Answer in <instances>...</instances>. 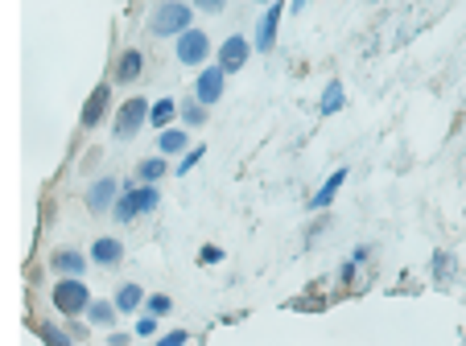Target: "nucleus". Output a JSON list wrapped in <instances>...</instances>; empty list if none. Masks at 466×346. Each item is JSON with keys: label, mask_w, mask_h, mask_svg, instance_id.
<instances>
[{"label": "nucleus", "mask_w": 466, "mask_h": 346, "mask_svg": "<svg viewBox=\"0 0 466 346\" xmlns=\"http://www.w3.org/2000/svg\"><path fill=\"white\" fill-rule=\"evenodd\" d=\"M161 206V190L157 186H128L124 194H116V202H112V218L116 223H133V218L140 215H153Z\"/></svg>", "instance_id": "f257e3e1"}, {"label": "nucleus", "mask_w": 466, "mask_h": 346, "mask_svg": "<svg viewBox=\"0 0 466 346\" xmlns=\"http://www.w3.org/2000/svg\"><path fill=\"white\" fill-rule=\"evenodd\" d=\"M190 25H194V8H190L186 0H161L157 8H153V17H149V33L153 38H178V33H186Z\"/></svg>", "instance_id": "f03ea898"}, {"label": "nucleus", "mask_w": 466, "mask_h": 346, "mask_svg": "<svg viewBox=\"0 0 466 346\" xmlns=\"http://www.w3.org/2000/svg\"><path fill=\"white\" fill-rule=\"evenodd\" d=\"M50 297H54V309H58V313H66V317H79V313L91 305V293H87V285H83L79 276H66V280H58Z\"/></svg>", "instance_id": "7ed1b4c3"}, {"label": "nucleus", "mask_w": 466, "mask_h": 346, "mask_svg": "<svg viewBox=\"0 0 466 346\" xmlns=\"http://www.w3.org/2000/svg\"><path fill=\"white\" fill-rule=\"evenodd\" d=\"M149 124V99H124V107H120V116H116V140H133L140 128Z\"/></svg>", "instance_id": "20e7f679"}, {"label": "nucleus", "mask_w": 466, "mask_h": 346, "mask_svg": "<svg viewBox=\"0 0 466 346\" xmlns=\"http://www.w3.org/2000/svg\"><path fill=\"white\" fill-rule=\"evenodd\" d=\"M174 54H178V62H182V66H202V62L211 58V38H206L202 29H194V25H190L186 33H178Z\"/></svg>", "instance_id": "39448f33"}, {"label": "nucleus", "mask_w": 466, "mask_h": 346, "mask_svg": "<svg viewBox=\"0 0 466 346\" xmlns=\"http://www.w3.org/2000/svg\"><path fill=\"white\" fill-rule=\"evenodd\" d=\"M223 86H227V75H223L219 66H202L198 79H194V99H198L202 107H211V103L223 99Z\"/></svg>", "instance_id": "423d86ee"}, {"label": "nucleus", "mask_w": 466, "mask_h": 346, "mask_svg": "<svg viewBox=\"0 0 466 346\" xmlns=\"http://www.w3.org/2000/svg\"><path fill=\"white\" fill-rule=\"evenodd\" d=\"M248 58H252V42H248V38H239V33H232L227 42L219 45V62H215V66H219L223 75H235V70H243V66H248Z\"/></svg>", "instance_id": "0eeeda50"}, {"label": "nucleus", "mask_w": 466, "mask_h": 346, "mask_svg": "<svg viewBox=\"0 0 466 346\" xmlns=\"http://www.w3.org/2000/svg\"><path fill=\"white\" fill-rule=\"evenodd\" d=\"M280 17H285V4L273 0L269 8H264V17H260V25H256V42L252 50H260V54H269L273 45H277V29H280Z\"/></svg>", "instance_id": "6e6552de"}, {"label": "nucleus", "mask_w": 466, "mask_h": 346, "mask_svg": "<svg viewBox=\"0 0 466 346\" xmlns=\"http://www.w3.org/2000/svg\"><path fill=\"white\" fill-rule=\"evenodd\" d=\"M107 103H112V86L99 83L91 95H87V103H83V116H79V124H83V128H99V120L107 116Z\"/></svg>", "instance_id": "1a4fd4ad"}, {"label": "nucleus", "mask_w": 466, "mask_h": 346, "mask_svg": "<svg viewBox=\"0 0 466 346\" xmlns=\"http://www.w3.org/2000/svg\"><path fill=\"white\" fill-rule=\"evenodd\" d=\"M116 194H120V181H116V177H99V181H95L91 190H87V211H95V215L112 211Z\"/></svg>", "instance_id": "9d476101"}, {"label": "nucleus", "mask_w": 466, "mask_h": 346, "mask_svg": "<svg viewBox=\"0 0 466 346\" xmlns=\"http://www.w3.org/2000/svg\"><path fill=\"white\" fill-rule=\"evenodd\" d=\"M120 260H124V243H120V239L103 235V239H95L91 243V264H99V268H116Z\"/></svg>", "instance_id": "9b49d317"}, {"label": "nucleus", "mask_w": 466, "mask_h": 346, "mask_svg": "<svg viewBox=\"0 0 466 346\" xmlns=\"http://www.w3.org/2000/svg\"><path fill=\"white\" fill-rule=\"evenodd\" d=\"M140 70H144V54L140 50H124L120 62H116V83H137Z\"/></svg>", "instance_id": "f8f14e48"}, {"label": "nucleus", "mask_w": 466, "mask_h": 346, "mask_svg": "<svg viewBox=\"0 0 466 346\" xmlns=\"http://www.w3.org/2000/svg\"><path fill=\"white\" fill-rule=\"evenodd\" d=\"M54 272H62V276H83V268H87V256L83 252H75V248H62V252H54Z\"/></svg>", "instance_id": "ddd939ff"}, {"label": "nucleus", "mask_w": 466, "mask_h": 346, "mask_svg": "<svg viewBox=\"0 0 466 346\" xmlns=\"http://www.w3.org/2000/svg\"><path fill=\"white\" fill-rule=\"evenodd\" d=\"M343 181H347V170H334V173L326 177V181L318 186V194L310 198V206H314V211H326L330 202H334V194L343 190Z\"/></svg>", "instance_id": "4468645a"}, {"label": "nucleus", "mask_w": 466, "mask_h": 346, "mask_svg": "<svg viewBox=\"0 0 466 346\" xmlns=\"http://www.w3.org/2000/svg\"><path fill=\"white\" fill-rule=\"evenodd\" d=\"M157 149H161V157H178V153L190 149V136L170 124V128H161V136H157Z\"/></svg>", "instance_id": "2eb2a0df"}, {"label": "nucleus", "mask_w": 466, "mask_h": 346, "mask_svg": "<svg viewBox=\"0 0 466 346\" xmlns=\"http://www.w3.org/2000/svg\"><path fill=\"white\" fill-rule=\"evenodd\" d=\"M116 313H137L140 305H144V289H140L137 280H128V285H120V293H116Z\"/></svg>", "instance_id": "dca6fc26"}, {"label": "nucleus", "mask_w": 466, "mask_h": 346, "mask_svg": "<svg viewBox=\"0 0 466 346\" xmlns=\"http://www.w3.org/2000/svg\"><path fill=\"white\" fill-rule=\"evenodd\" d=\"M165 173H170V161H165V157H144L137 165V181L140 186H153V181H161Z\"/></svg>", "instance_id": "f3484780"}, {"label": "nucleus", "mask_w": 466, "mask_h": 346, "mask_svg": "<svg viewBox=\"0 0 466 346\" xmlns=\"http://www.w3.org/2000/svg\"><path fill=\"white\" fill-rule=\"evenodd\" d=\"M178 120V103L174 99H157V103H149V124L153 128H170Z\"/></svg>", "instance_id": "a211bd4d"}, {"label": "nucleus", "mask_w": 466, "mask_h": 346, "mask_svg": "<svg viewBox=\"0 0 466 346\" xmlns=\"http://www.w3.org/2000/svg\"><path fill=\"white\" fill-rule=\"evenodd\" d=\"M83 313H87V322L99 326V330H112V326H116V305L112 301H91Z\"/></svg>", "instance_id": "6ab92c4d"}, {"label": "nucleus", "mask_w": 466, "mask_h": 346, "mask_svg": "<svg viewBox=\"0 0 466 346\" xmlns=\"http://www.w3.org/2000/svg\"><path fill=\"white\" fill-rule=\"evenodd\" d=\"M343 103H347V95H343V83H326L318 112H322V116H334V112H343Z\"/></svg>", "instance_id": "aec40b11"}, {"label": "nucleus", "mask_w": 466, "mask_h": 346, "mask_svg": "<svg viewBox=\"0 0 466 346\" xmlns=\"http://www.w3.org/2000/svg\"><path fill=\"white\" fill-rule=\"evenodd\" d=\"M178 116H182V124H186V128H202V124H206V107H202L198 99L182 103V107H178Z\"/></svg>", "instance_id": "412c9836"}, {"label": "nucleus", "mask_w": 466, "mask_h": 346, "mask_svg": "<svg viewBox=\"0 0 466 346\" xmlns=\"http://www.w3.org/2000/svg\"><path fill=\"white\" fill-rule=\"evenodd\" d=\"M38 338H42L46 346H70V334L58 330L54 322H38Z\"/></svg>", "instance_id": "4be33fe9"}, {"label": "nucleus", "mask_w": 466, "mask_h": 346, "mask_svg": "<svg viewBox=\"0 0 466 346\" xmlns=\"http://www.w3.org/2000/svg\"><path fill=\"white\" fill-rule=\"evenodd\" d=\"M170 309H174V301H170L165 293H153V297H144V313H149V317H165Z\"/></svg>", "instance_id": "5701e85b"}, {"label": "nucleus", "mask_w": 466, "mask_h": 346, "mask_svg": "<svg viewBox=\"0 0 466 346\" xmlns=\"http://www.w3.org/2000/svg\"><path fill=\"white\" fill-rule=\"evenodd\" d=\"M202 157H206V149H202V144H194V149H186V157L178 161V177H186V173L194 170V165H198Z\"/></svg>", "instance_id": "b1692460"}, {"label": "nucleus", "mask_w": 466, "mask_h": 346, "mask_svg": "<svg viewBox=\"0 0 466 346\" xmlns=\"http://www.w3.org/2000/svg\"><path fill=\"white\" fill-rule=\"evenodd\" d=\"M186 343H190L186 330H170V334H161V338H157V346H186Z\"/></svg>", "instance_id": "393cba45"}, {"label": "nucleus", "mask_w": 466, "mask_h": 346, "mask_svg": "<svg viewBox=\"0 0 466 346\" xmlns=\"http://www.w3.org/2000/svg\"><path fill=\"white\" fill-rule=\"evenodd\" d=\"M153 334H157V317H149V313H144V317L137 322V338H153Z\"/></svg>", "instance_id": "a878e982"}, {"label": "nucleus", "mask_w": 466, "mask_h": 346, "mask_svg": "<svg viewBox=\"0 0 466 346\" xmlns=\"http://www.w3.org/2000/svg\"><path fill=\"white\" fill-rule=\"evenodd\" d=\"M450 268H454V260L446 256V252H437V256H433V272H437V276H450Z\"/></svg>", "instance_id": "bb28decb"}, {"label": "nucleus", "mask_w": 466, "mask_h": 346, "mask_svg": "<svg viewBox=\"0 0 466 346\" xmlns=\"http://www.w3.org/2000/svg\"><path fill=\"white\" fill-rule=\"evenodd\" d=\"M198 260H202V264H219V260H223V248H215V243H206V248L198 252Z\"/></svg>", "instance_id": "cd10ccee"}, {"label": "nucleus", "mask_w": 466, "mask_h": 346, "mask_svg": "<svg viewBox=\"0 0 466 346\" xmlns=\"http://www.w3.org/2000/svg\"><path fill=\"white\" fill-rule=\"evenodd\" d=\"M194 8H202V13H223L227 0H194Z\"/></svg>", "instance_id": "c85d7f7f"}, {"label": "nucleus", "mask_w": 466, "mask_h": 346, "mask_svg": "<svg viewBox=\"0 0 466 346\" xmlns=\"http://www.w3.org/2000/svg\"><path fill=\"white\" fill-rule=\"evenodd\" d=\"M107 346H128V334H112V338H107Z\"/></svg>", "instance_id": "c756f323"}, {"label": "nucleus", "mask_w": 466, "mask_h": 346, "mask_svg": "<svg viewBox=\"0 0 466 346\" xmlns=\"http://www.w3.org/2000/svg\"><path fill=\"white\" fill-rule=\"evenodd\" d=\"M306 4H310V0H293V13H301V8H306Z\"/></svg>", "instance_id": "7c9ffc66"}, {"label": "nucleus", "mask_w": 466, "mask_h": 346, "mask_svg": "<svg viewBox=\"0 0 466 346\" xmlns=\"http://www.w3.org/2000/svg\"><path fill=\"white\" fill-rule=\"evenodd\" d=\"M260 4H273V0H260Z\"/></svg>", "instance_id": "2f4dec72"}]
</instances>
